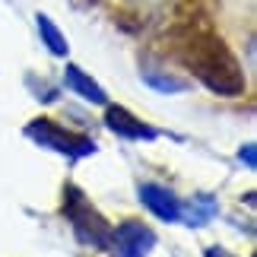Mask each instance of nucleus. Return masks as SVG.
I'll list each match as a JSON object with an SVG mask.
<instances>
[{
    "instance_id": "f257e3e1",
    "label": "nucleus",
    "mask_w": 257,
    "mask_h": 257,
    "mask_svg": "<svg viewBox=\"0 0 257 257\" xmlns=\"http://www.w3.org/2000/svg\"><path fill=\"white\" fill-rule=\"evenodd\" d=\"M178 57L191 67V73L206 89L219 95H241L244 92V73L232 51L225 48L219 35H213L203 26H184L175 35Z\"/></svg>"
},
{
    "instance_id": "f03ea898",
    "label": "nucleus",
    "mask_w": 257,
    "mask_h": 257,
    "mask_svg": "<svg viewBox=\"0 0 257 257\" xmlns=\"http://www.w3.org/2000/svg\"><path fill=\"white\" fill-rule=\"evenodd\" d=\"M64 216L73 225V235L80 238V244L86 248H102L111 251V225L102 219V213L83 197L80 187L67 184L64 187Z\"/></svg>"
},
{
    "instance_id": "7ed1b4c3",
    "label": "nucleus",
    "mask_w": 257,
    "mask_h": 257,
    "mask_svg": "<svg viewBox=\"0 0 257 257\" xmlns=\"http://www.w3.org/2000/svg\"><path fill=\"white\" fill-rule=\"evenodd\" d=\"M26 137L35 140L38 146H45V150H54V153L67 156L70 162L95 153V143L89 140V137H76L70 131H61V127H57L54 121H48V117H38V121L26 124Z\"/></svg>"
},
{
    "instance_id": "20e7f679",
    "label": "nucleus",
    "mask_w": 257,
    "mask_h": 257,
    "mask_svg": "<svg viewBox=\"0 0 257 257\" xmlns=\"http://www.w3.org/2000/svg\"><path fill=\"white\" fill-rule=\"evenodd\" d=\"M156 248V232L140 219H127L111 229V251L117 257H146Z\"/></svg>"
},
{
    "instance_id": "39448f33",
    "label": "nucleus",
    "mask_w": 257,
    "mask_h": 257,
    "mask_svg": "<svg viewBox=\"0 0 257 257\" xmlns=\"http://www.w3.org/2000/svg\"><path fill=\"white\" fill-rule=\"evenodd\" d=\"M105 127L111 131L114 137H124V140H156L159 137V131L150 124H143L140 117H134L127 108L121 105H111L105 111Z\"/></svg>"
},
{
    "instance_id": "423d86ee",
    "label": "nucleus",
    "mask_w": 257,
    "mask_h": 257,
    "mask_svg": "<svg viewBox=\"0 0 257 257\" xmlns=\"http://www.w3.org/2000/svg\"><path fill=\"white\" fill-rule=\"evenodd\" d=\"M140 200L165 222H178L181 219V203L172 191H165L159 184H140Z\"/></svg>"
},
{
    "instance_id": "0eeeda50",
    "label": "nucleus",
    "mask_w": 257,
    "mask_h": 257,
    "mask_svg": "<svg viewBox=\"0 0 257 257\" xmlns=\"http://www.w3.org/2000/svg\"><path fill=\"white\" fill-rule=\"evenodd\" d=\"M64 83H67V89H70V92L83 95L86 102H92V105H105V102H108V95L102 92V86H98L95 80H89L80 67H73V64L64 70Z\"/></svg>"
},
{
    "instance_id": "6e6552de",
    "label": "nucleus",
    "mask_w": 257,
    "mask_h": 257,
    "mask_svg": "<svg viewBox=\"0 0 257 257\" xmlns=\"http://www.w3.org/2000/svg\"><path fill=\"white\" fill-rule=\"evenodd\" d=\"M143 80L150 83L153 89H159V92H184V89H187L184 76H175L169 70H156L153 64H143Z\"/></svg>"
},
{
    "instance_id": "1a4fd4ad",
    "label": "nucleus",
    "mask_w": 257,
    "mask_h": 257,
    "mask_svg": "<svg viewBox=\"0 0 257 257\" xmlns=\"http://www.w3.org/2000/svg\"><path fill=\"white\" fill-rule=\"evenodd\" d=\"M38 32H42V38H45V45H48V51L51 54H57V57H64L67 54V38L61 35V29H57L51 19H48L45 13H38Z\"/></svg>"
},
{
    "instance_id": "9d476101",
    "label": "nucleus",
    "mask_w": 257,
    "mask_h": 257,
    "mask_svg": "<svg viewBox=\"0 0 257 257\" xmlns=\"http://www.w3.org/2000/svg\"><path fill=\"white\" fill-rule=\"evenodd\" d=\"M213 213H216L213 197H194V200L187 203V222H194V225H203Z\"/></svg>"
},
{
    "instance_id": "9b49d317",
    "label": "nucleus",
    "mask_w": 257,
    "mask_h": 257,
    "mask_svg": "<svg viewBox=\"0 0 257 257\" xmlns=\"http://www.w3.org/2000/svg\"><path fill=\"white\" fill-rule=\"evenodd\" d=\"M238 159L248 165V169H254V165H257V150H254V143H244V146H241V150H238Z\"/></svg>"
},
{
    "instance_id": "f8f14e48",
    "label": "nucleus",
    "mask_w": 257,
    "mask_h": 257,
    "mask_svg": "<svg viewBox=\"0 0 257 257\" xmlns=\"http://www.w3.org/2000/svg\"><path fill=\"white\" fill-rule=\"evenodd\" d=\"M203 257H235V254H229L225 248H206V254Z\"/></svg>"
}]
</instances>
